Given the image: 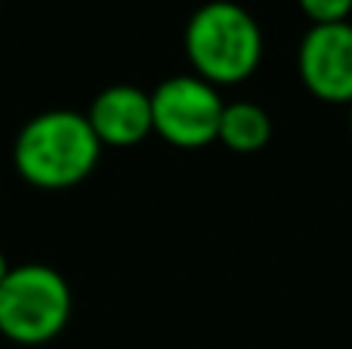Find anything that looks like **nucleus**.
Masks as SVG:
<instances>
[{
    "mask_svg": "<svg viewBox=\"0 0 352 349\" xmlns=\"http://www.w3.org/2000/svg\"><path fill=\"white\" fill-rule=\"evenodd\" d=\"M300 10L312 19V25H334L349 19L352 0H300Z\"/></svg>",
    "mask_w": 352,
    "mask_h": 349,
    "instance_id": "8",
    "label": "nucleus"
},
{
    "mask_svg": "<svg viewBox=\"0 0 352 349\" xmlns=\"http://www.w3.org/2000/svg\"><path fill=\"white\" fill-rule=\"evenodd\" d=\"M226 102L198 74H173L152 93L155 133L176 148H204L217 139Z\"/></svg>",
    "mask_w": 352,
    "mask_h": 349,
    "instance_id": "4",
    "label": "nucleus"
},
{
    "mask_svg": "<svg viewBox=\"0 0 352 349\" xmlns=\"http://www.w3.org/2000/svg\"><path fill=\"white\" fill-rule=\"evenodd\" d=\"M102 142L96 139L87 115L53 109L31 117L16 136L12 164L25 183L37 189H72L84 183L99 164Z\"/></svg>",
    "mask_w": 352,
    "mask_h": 349,
    "instance_id": "1",
    "label": "nucleus"
},
{
    "mask_svg": "<svg viewBox=\"0 0 352 349\" xmlns=\"http://www.w3.org/2000/svg\"><path fill=\"white\" fill-rule=\"evenodd\" d=\"M72 319V288L53 266H12L0 282V334L19 346L59 337Z\"/></svg>",
    "mask_w": 352,
    "mask_h": 349,
    "instance_id": "3",
    "label": "nucleus"
},
{
    "mask_svg": "<svg viewBox=\"0 0 352 349\" xmlns=\"http://www.w3.org/2000/svg\"><path fill=\"white\" fill-rule=\"evenodd\" d=\"M217 139L238 155H254L272 139V117L256 102H229L219 117Z\"/></svg>",
    "mask_w": 352,
    "mask_h": 349,
    "instance_id": "7",
    "label": "nucleus"
},
{
    "mask_svg": "<svg viewBox=\"0 0 352 349\" xmlns=\"http://www.w3.org/2000/svg\"><path fill=\"white\" fill-rule=\"evenodd\" d=\"M349 133H352V105H349Z\"/></svg>",
    "mask_w": 352,
    "mask_h": 349,
    "instance_id": "10",
    "label": "nucleus"
},
{
    "mask_svg": "<svg viewBox=\"0 0 352 349\" xmlns=\"http://www.w3.org/2000/svg\"><path fill=\"white\" fill-rule=\"evenodd\" d=\"M186 56L195 74L213 87L244 84L260 68L263 31L244 6L210 0L186 25Z\"/></svg>",
    "mask_w": 352,
    "mask_h": 349,
    "instance_id": "2",
    "label": "nucleus"
},
{
    "mask_svg": "<svg viewBox=\"0 0 352 349\" xmlns=\"http://www.w3.org/2000/svg\"><path fill=\"white\" fill-rule=\"evenodd\" d=\"M10 269H12V266H10V263H6L3 251H0V282H3V278H6V275H10Z\"/></svg>",
    "mask_w": 352,
    "mask_h": 349,
    "instance_id": "9",
    "label": "nucleus"
},
{
    "mask_svg": "<svg viewBox=\"0 0 352 349\" xmlns=\"http://www.w3.org/2000/svg\"><path fill=\"white\" fill-rule=\"evenodd\" d=\"M93 133L102 146L130 148L155 130L152 124V93L133 84H115L93 99L87 111Z\"/></svg>",
    "mask_w": 352,
    "mask_h": 349,
    "instance_id": "6",
    "label": "nucleus"
},
{
    "mask_svg": "<svg viewBox=\"0 0 352 349\" xmlns=\"http://www.w3.org/2000/svg\"><path fill=\"white\" fill-rule=\"evenodd\" d=\"M300 78L316 99L352 105V25H312L300 41Z\"/></svg>",
    "mask_w": 352,
    "mask_h": 349,
    "instance_id": "5",
    "label": "nucleus"
}]
</instances>
